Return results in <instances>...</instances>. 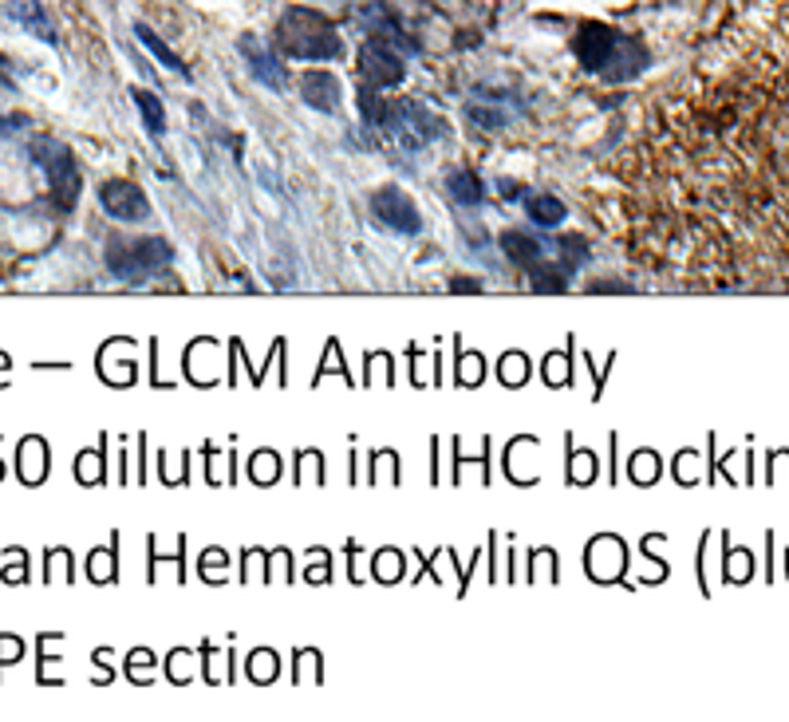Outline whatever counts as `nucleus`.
<instances>
[{"instance_id":"7ed1b4c3","label":"nucleus","mask_w":789,"mask_h":722,"mask_svg":"<svg viewBox=\"0 0 789 722\" xmlns=\"http://www.w3.org/2000/svg\"><path fill=\"white\" fill-rule=\"evenodd\" d=\"M174 261V249L162 237H111L107 245V269L119 280L155 277L158 269Z\"/></svg>"},{"instance_id":"423d86ee","label":"nucleus","mask_w":789,"mask_h":722,"mask_svg":"<svg viewBox=\"0 0 789 722\" xmlns=\"http://www.w3.org/2000/svg\"><path fill=\"white\" fill-rule=\"evenodd\" d=\"M372 209H375V218L387 229H395V234H407V237L423 234V214H418L415 201H411L400 186H379V190L372 194Z\"/></svg>"},{"instance_id":"39448f33","label":"nucleus","mask_w":789,"mask_h":722,"mask_svg":"<svg viewBox=\"0 0 789 722\" xmlns=\"http://www.w3.org/2000/svg\"><path fill=\"white\" fill-rule=\"evenodd\" d=\"M28 155H32V162L40 166L43 175H48V190H52V198L60 201V209H71L79 198V166H76V155H71L63 142L56 139H36L32 147H28Z\"/></svg>"},{"instance_id":"4468645a","label":"nucleus","mask_w":789,"mask_h":722,"mask_svg":"<svg viewBox=\"0 0 789 722\" xmlns=\"http://www.w3.org/2000/svg\"><path fill=\"white\" fill-rule=\"evenodd\" d=\"M446 186H451V194L458 198V206H482L486 201V186H482V178L470 175V170H451V178H446Z\"/></svg>"},{"instance_id":"2eb2a0df","label":"nucleus","mask_w":789,"mask_h":722,"mask_svg":"<svg viewBox=\"0 0 789 722\" xmlns=\"http://www.w3.org/2000/svg\"><path fill=\"white\" fill-rule=\"evenodd\" d=\"M130 96H135V107H139L142 122H147V131H150V135H162V131H166V111H162V103H158L155 91L135 88Z\"/></svg>"},{"instance_id":"0eeeda50","label":"nucleus","mask_w":789,"mask_h":722,"mask_svg":"<svg viewBox=\"0 0 789 722\" xmlns=\"http://www.w3.org/2000/svg\"><path fill=\"white\" fill-rule=\"evenodd\" d=\"M99 201L115 221H142L150 214V198L142 194V186L127 182V178H107L99 186Z\"/></svg>"},{"instance_id":"f257e3e1","label":"nucleus","mask_w":789,"mask_h":722,"mask_svg":"<svg viewBox=\"0 0 789 722\" xmlns=\"http://www.w3.org/2000/svg\"><path fill=\"white\" fill-rule=\"evenodd\" d=\"M573 52L584 71L608 79V83H632L648 68V52L635 40H628L624 32L600 24V20H584L573 40Z\"/></svg>"},{"instance_id":"20e7f679","label":"nucleus","mask_w":789,"mask_h":722,"mask_svg":"<svg viewBox=\"0 0 789 722\" xmlns=\"http://www.w3.org/2000/svg\"><path fill=\"white\" fill-rule=\"evenodd\" d=\"M383 127L403 150H426L434 139H443L446 135V122L438 111L423 107L418 99H400V103H391L383 111Z\"/></svg>"},{"instance_id":"1a4fd4ad","label":"nucleus","mask_w":789,"mask_h":722,"mask_svg":"<svg viewBox=\"0 0 789 722\" xmlns=\"http://www.w3.org/2000/svg\"><path fill=\"white\" fill-rule=\"evenodd\" d=\"M300 96L316 111H339V79L332 71H304L300 76Z\"/></svg>"},{"instance_id":"9b49d317","label":"nucleus","mask_w":789,"mask_h":722,"mask_svg":"<svg viewBox=\"0 0 789 722\" xmlns=\"http://www.w3.org/2000/svg\"><path fill=\"white\" fill-rule=\"evenodd\" d=\"M9 9L24 32H32L43 44H56V28L52 20H48V12L40 9V0H9Z\"/></svg>"},{"instance_id":"9d476101","label":"nucleus","mask_w":789,"mask_h":722,"mask_svg":"<svg viewBox=\"0 0 789 722\" xmlns=\"http://www.w3.org/2000/svg\"><path fill=\"white\" fill-rule=\"evenodd\" d=\"M502 249L505 257H510L513 265H521V269H541L545 265V241L533 234H521V229H510V234H502Z\"/></svg>"},{"instance_id":"ddd939ff","label":"nucleus","mask_w":789,"mask_h":722,"mask_svg":"<svg viewBox=\"0 0 789 722\" xmlns=\"http://www.w3.org/2000/svg\"><path fill=\"white\" fill-rule=\"evenodd\" d=\"M135 36H139V44L142 48H150V52H155V60L162 63V68H170V71H178V76H190V68H186L183 63V56L178 52H170V44H166V40H158V32L150 24H135Z\"/></svg>"},{"instance_id":"6e6552de","label":"nucleus","mask_w":789,"mask_h":722,"mask_svg":"<svg viewBox=\"0 0 789 722\" xmlns=\"http://www.w3.org/2000/svg\"><path fill=\"white\" fill-rule=\"evenodd\" d=\"M237 48H241V60L249 63V71H253V79H257V83H265V88H273V91H285L288 88L285 63H280V56L273 52V48L260 44V36L245 32L241 40H237Z\"/></svg>"},{"instance_id":"f8f14e48","label":"nucleus","mask_w":789,"mask_h":722,"mask_svg":"<svg viewBox=\"0 0 789 722\" xmlns=\"http://www.w3.org/2000/svg\"><path fill=\"white\" fill-rule=\"evenodd\" d=\"M525 214H530L533 226H545V229L561 226V221L569 218L564 201L553 198V194H530V198H525Z\"/></svg>"},{"instance_id":"f3484780","label":"nucleus","mask_w":789,"mask_h":722,"mask_svg":"<svg viewBox=\"0 0 789 722\" xmlns=\"http://www.w3.org/2000/svg\"><path fill=\"white\" fill-rule=\"evenodd\" d=\"M24 115H4V119H0V135H12V131H20V127H24Z\"/></svg>"},{"instance_id":"a211bd4d","label":"nucleus","mask_w":789,"mask_h":722,"mask_svg":"<svg viewBox=\"0 0 789 722\" xmlns=\"http://www.w3.org/2000/svg\"><path fill=\"white\" fill-rule=\"evenodd\" d=\"M454 293H477V285H474V280H454Z\"/></svg>"},{"instance_id":"f03ea898","label":"nucleus","mask_w":789,"mask_h":722,"mask_svg":"<svg viewBox=\"0 0 789 722\" xmlns=\"http://www.w3.org/2000/svg\"><path fill=\"white\" fill-rule=\"evenodd\" d=\"M273 48L293 60H339L344 56V40H339L336 24L313 9H285L273 32Z\"/></svg>"},{"instance_id":"dca6fc26","label":"nucleus","mask_w":789,"mask_h":722,"mask_svg":"<svg viewBox=\"0 0 789 722\" xmlns=\"http://www.w3.org/2000/svg\"><path fill=\"white\" fill-rule=\"evenodd\" d=\"M470 119L477 122V127H490V131H502L505 122H513V115H510V107H502V103H482V99H474L470 103Z\"/></svg>"}]
</instances>
